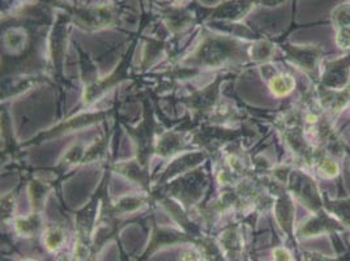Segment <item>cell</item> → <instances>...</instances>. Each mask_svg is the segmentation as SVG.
I'll return each mask as SVG.
<instances>
[{
    "label": "cell",
    "instance_id": "cell-1",
    "mask_svg": "<svg viewBox=\"0 0 350 261\" xmlns=\"http://www.w3.org/2000/svg\"><path fill=\"white\" fill-rule=\"evenodd\" d=\"M271 87L276 96H286L294 87V80L289 76H278L272 80Z\"/></svg>",
    "mask_w": 350,
    "mask_h": 261
},
{
    "label": "cell",
    "instance_id": "cell-2",
    "mask_svg": "<svg viewBox=\"0 0 350 261\" xmlns=\"http://www.w3.org/2000/svg\"><path fill=\"white\" fill-rule=\"evenodd\" d=\"M318 169H319L321 174L327 176V178H334V176L337 175V171H338V167H337L335 162L329 160H321V165H319Z\"/></svg>",
    "mask_w": 350,
    "mask_h": 261
},
{
    "label": "cell",
    "instance_id": "cell-3",
    "mask_svg": "<svg viewBox=\"0 0 350 261\" xmlns=\"http://www.w3.org/2000/svg\"><path fill=\"white\" fill-rule=\"evenodd\" d=\"M337 44L341 49H349L350 47V27L340 28L337 36Z\"/></svg>",
    "mask_w": 350,
    "mask_h": 261
}]
</instances>
